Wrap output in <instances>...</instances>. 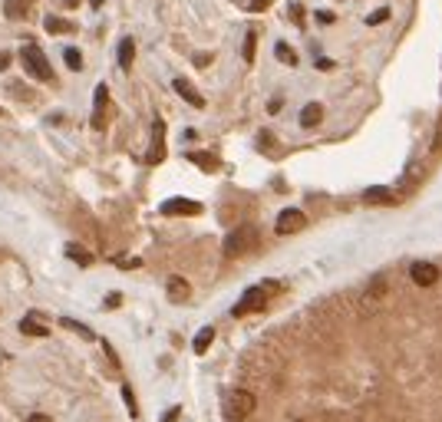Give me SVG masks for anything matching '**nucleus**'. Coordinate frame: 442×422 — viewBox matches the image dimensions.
<instances>
[{"instance_id": "obj_1", "label": "nucleus", "mask_w": 442, "mask_h": 422, "mask_svg": "<svg viewBox=\"0 0 442 422\" xmlns=\"http://www.w3.org/2000/svg\"><path fill=\"white\" fill-rule=\"evenodd\" d=\"M20 63H23V69L30 73L33 80H40V83H53V67H49L47 53L40 50L36 43H23V50H20Z\"/></svg>"}, {"instance_id": "obj_13", "label": "nucleus", "mask_w": 442, "mask_h": 422, "mask_svg": "<svg viewBox=\"0 0 442 422\" xmlns=\"http://www.w3.org/2000/svg\"><path fill=\"white\" fill-rule=\"evenodd\" d=\"M168 297L175 301V304H181V301H188V294H192V288H188V281L185 277H168Z\"/></svg>"}, {"instance_id": "obj_29", "label": "nucleus", "mask_w": 442, "mask_h": 422, "mask_svg": "<svg viewBox=\"0 0 442 422\" xmlns=\"http://www.w3.org/2000/svg\"><path fill=\"white\" fill-rule=\"evenodd\" d=\"M142 261L139 257H119V268H139Z\"/></svg>"}, {"instance_id": "obj_34", "label": "nucleus", "mask_w": 442, "mask_h": 422, "mask_svg": "<svg viewBox=\"0 0 442 422\" xmlns=\"http://www.w3.org/2000/svg\"><path fill=\"white\" fill-rule=\"evenodd\" d=\"M66 7H76V3H80V0H63Z\"/></svg>"}, {"instance_id": "obj_2", "label": "nucleus", "mask_w": 442, "mask_h": 422, "mask_svg": "<svg viewBox=\"0 0 442 422\" xmlns=\"http://www.w3.org/2000/svg\"><path fill=\"white\" fill-rule=\"evenodd\" d=\"M254 406H258L254 392H247V389H231L228 396H225V403H221V412H225L228 422H241L254 412Z\"/></svg>"}, {"instance_id": "obj_24", "label": "nucleus", "mask_w": 442, "mask_h": 422, "mask_svg": "<svg viewBox=\"0 0 442 422\" xmlns=\"http://www.w3.org/2000/svg\"><path fill=\"white\" fill-rule=\"evenodd\" d=\"M386 20H390V7H379V10H373V14L366 17V23L377 27V23H386Z\"/></svg>"}, {"instance_id": "obj_4", "label": "nucleus", "mask_w": 442, "mask_h": 422, "mask_svg": "<svg viewBox=\"0 0 442 422\" xmlns=\"http://www.w3.org/2000/svg\"><path fill=\"white\" fill-rule=\"evenodd\" d=\"M264 304H267V290L264 288H247L245 297L234 304V317H245V314H258V310H264Z\"/></svg>"}, {"instance_id": "obj_6", "label": "nucleus", "mask_w": 442, "mask_h": 422, "mask_svg": "<svg viewBox=\"0 0 442 422\" xmlns=\"http://www.w3.org/2000/svg\"><path fill=\"white\" fill-rule=\"evenodd\" d=\"M300 228H304V211H297V208H284L278 215V221H274V231L278 235H294Z\"/></svg>"}, {"instance_id": "obj_14", "label": "nucleus", "mask_w": 442, "mask_h": 422, "mask_svg": "<svg viewBox=\"0 0 442 422\" xmlns=\"http://www.w3.org/2000/svg\"><path fill=\"white\" fill-rule=\"evenodd\" d=\"M363 202L366 204H393L396 195L390 191V188H370V191L363 195Z\"/></svg>"}, {"instance_id": "obj_26", "label": "nucleus", "mask_w": 442, "mask_h": 422, "mask_svg": "<svg viewBox=\"0 0 442 422\" xmlns=\"http://www.w3.org/2000/svg\"><path fill=\"white\" fill-rule=\"evenodd\" d=\"M122 399H126V409H129L132 416H139V406H135V396H132L129 386H122Z\"/></svg>"}, {"instance_id": "obj_18", "label": "nucleus", "mask_w": 442, "mask_h": 422, "mask_svg": "<svg viewBox=\"0 0 442 422\" xmlns=\"http://www.w3.org/2000/svg\"><path fill=\"white\" fill-rule=\"evenodd\" d=\"M132 56H135V43H132L129 36L119 43V67L122 69H132Z\"/></svg>"}, {"instance_id": "obj_20", "label": "nucleus", "mask_w": 442, "mask_h": 422, "mask_svg": "<svg viewBox=\"0 0 442 422\" xmlns=\"http://www.w3.org/2000/svg\"><path fill=\"white\" fill-rule=\"evenodd\" d=\"M188 159H192L201 172H214V169H218V159H214V155H208V152H192Z\"/></svg>"}, {"instance_id": "obj_8", "label": "nucleus", "mask_w": 442, "mask_h": 422, "mask_svg": "<svg viewBox=\"0 0 442 422\" xmlns=\"http://www.w3.org/2000/svg\"><path fill=\"white\" fill-rule=\"evenodd\" d=\"M162 215H201V204L188 198H168L162 204Z\"/></svg>"}, {"instance_id": "obj_32", "label": "nucleus", "mask_w": 442, "mask_h": 422, "mask_svg": "<svg viewBox=\"0 0 442 422\" xmlns=\"http://www.w3.org/2000/svg\"><path fill=\"white\" fill-rule=\"evenodd\" d=\"M7 67H10V56H7V53L0 50V69H7Z\"/></svg>"}, {"instance_id": "obj_28", "label": "nucleus", "mask_w": 442, "mask_h": 422, "mask_svg": "<svg viewBox=\"0 0 442 422\" xmlns=\"http://www.w3.org/2000/svg\"><path fill=\"white\" fill-rule=\"evenodd\" d=\"M267 7H271V0H251V3H247V10H254V14H261Z\"/></svg>"}, {"instance_id": "obj_22", "label": "nucleus", "mask_w": 442, "mask_h": 422, "mask_svg": "<svg viewBox=\"0 0 442 422\" xmlns=\"http://www.w3.org/2000/svg\"><path fill=\"white\" fill-rule=\"evenodd\" d=\"M254 50H258V30H247V36H245V60L247 63L254 60Z\"/></svg>"}, {"instance_id": "obj_21", "label": "nucleus", "mask_w": 442, "mask_h": 422, "mask_svg": "<svg viewBox=\"0 0 442 422\" xmlns=\"http://www.w3.org/2000/svg\"><path fill=\"white\" fill-rule=\"evenodd\" d=\"M66 327V330H73V333H80L82 340H93V330H89V327H82V323H76V320H69V317H63V320H60Z\"/></svg>"}, {"instance_id": "obj_33", "label": "nucleus", "mask_w": 442, "mask_h": 422, "mask_svg": "<svg viewBox=\"0 0 442 422\" xmlns=\"http://www.w3.org/2000/svg\"><path fill=\"white\" fill-rule=\"evenodd\" d=\"M27 422H49V419H47V416H43V412H33V416H30V419H27Z\"/></svg>"}, {"instance_id": "obj_11", "label": "nucleus", "mask_w": 442, "mask_h": 422, "mask_svg": "<svg viewBox=\"0 0 442 422\" xmlns=\"http://www.w3.org/2000/svg\"><path fill=\"white\" fill-rule=\"evenodd\" d=\"M320 119H324V106H320V102H307V106L300 109V126H304V129L320 126Z\"/></svg>"}, {"instance_id": "obj_27", "label": "nucleus", "mask_w": 442, "mask_h": 422, "mask_svg": "<svg viewBox=\"0 0 442 422\" xmlns=\"http://www.w3.org/2000/svg\"><path fill=\"white\" fill-rule=\"evenodd\" d=\"M23 14H27V10H23V7H20V3H16V0H10V3H7V17H23Z\"/></svg>"}, {"instance_id": "obj_31", "label": "nucleus", "mask_w": 442, "mask_h": 422, "mask_svg": "<svg viewBox=\"0 0 442 422\" xmlns=\"http://www.w3.org/2000/svg\"><path fill=\"white\" fill-rule=\"evenodd\" d=\"M122 304V297H119V294H109V301H106V307H119Z\"/></svg>"}, {"instance_id": "obj_17", "label": "nucleus", "mask_w": 442, "mask_h": 422, "mask_svg": "<svg viewBox=\"0 0 442 422\" xmlns=\"http://www.w3.org/2000/svg\"><path fill=\"white\" fill-rule=\"evenodd\" d=\"M20 333H30V337H47L49 327H43V323L33 320V317H23V320H20Z\"/></svg>"}, {"instance_id": "obj_5", "label": "nucleus", "mask_w": 442, "mask_h": 422, "mask_svg": "<svg viewBox=\"0 0 442 422\" xmlns=\"http://www.w3.org/2000/svg\"><path fill=\"white\" fill-rule=\"evenodd\" d=\"M410 277L416 288H432L436 281H439V268L436 264H429V261H416L410 268Z\"/></svg>"}, {"instance_id": "obj_16", "label": "nucleus", "mask_w": 442, "mask_h": 422, "mask_svg": "<svg viewBox=\"0 0 442 422\" xmlns=\"http://www.w3.org/2000/svg\"><path fill=\"white\" fill-rule=\"evenodd\" d=\"M43 27H47V34H73V30H76V27H73L69 20L53 17V14H49V17L43 20Z\"/></svg>"}, {"instance_id": "obj_15", "label": "nucleus", "mask_w": 442, "mask_h": 422, "mask_svg": "<svg viewBox=\"0 0 442 422\" xmlns=\"http://www.w3.org/2000/svg\"><path fill=\"white\" fill-rule=\"evenodd\" d=\"M66 257L76 261L80 268H89V264H93V254L86 251V248H80V244H66Z\"/></svg>"}, {"instance_id": "obj_30", "label": "nucleus", "mask_w": 442, "mask_h": 422, "mask_svg": "<svg viewBox=\"0 0 442 422\" xmlns=\"http://www.w3.org/2000/svg\"><path fill=\"white\" fill-rule=\"evenodd\" d=\"M317 20H320V23H333V14H327V10H320V14H317Z\"/></svg>"}, {"instance_id": "obj_7", "label": "nucleus", "mask_w": 442, "mask_h": 422, "mask_svg": "<svg viewBox=\"0 0 442 422\" xmlns=\"http://www.w3.org/2000/svg\"><path fill=\"white\" fill-rule=\"evenodd\" d=\"M162 159H165V122L155 119V122H152V149H148L146 162L148 165H159Z\"/></svg>"}, {"instance_id": "obj_25", "label": "nucleus", "mask_w": 442, "mask_h": 422, "mask_svg": "<svg viewBox=\"0 0 442 422\" xmlns=\"http://www.w3.org/2000/svg\"><path fill=\"white\" fill-rule=\"evenodd\" d=\"M278 56H280V63H287V67H294V63H297L294 50H291L287 43H278Z\"/></svg>"}, {"instance_id": "obj_23", "label": "nucleus", "mask_w": 442, "mask_h": 422, "mask_svg": "<svg viewBox=\"0 0 442 422\" xmlns=\"http://www.w3.org/2000/svg\"><path fill=\"white\" fill-rule=\"evenodd\" d=\"M63 60H66V67L73 69V73H76V69H82V56H80V50H73V47H69V50L63 53Z\"/></svg>"}, {"instance_id": "obj_9", "label": "nucleus", "mask_w": 442, "mask_h": 422, "mask_svg": "<svg viewBox=\"0 0 442 422\" xmlns=\"http://www.w3.org/2000/svg\"><path fill=\"white\" fill-rule=\"evenodd\" d=\"M106 102H109V89L106 83L96 86V106H93V129H102L106 126Z\"/></svg>"}, {"instance_id": "obj_35", "label": "nucleus", "mask_w": 442, "mask_h": 422, "mask_svg": "<svg viewBox=\"0 0 442 422\" xmlns=\"http://www.w3.org/2000/svg\"><path fill=\"white\" fill-rule=\"evenodd\" d=\"M89 3H93V7H102V3H106V0H89Z\"/></svg>"}, {"instance_id": "obj_19", "label": "nucleus", "mask_w": 442, "mask_h": 422, "mask_svg": "<svg viewBox=\"0 0 442 422\" xmlns=\"http://www.w3.org/2000/svg\"><path fill=\"white\" fill-rule=\"evenodd\" d=\"M212 340H214V327H201V330H198V337H195V343H192V347H195V353H205V350L212 347Z\"/></svg>"}, {"instance_id": "obj_12", "label": "nucleus", "mask_w": 442, "mask_h": 422, "mask_svg": "<svg viewBox=\"0 0 442 422\" xmlns=\"http://www.w3.org/2000/svg\"><path fill=\"white\" fill-rule=\"evenodd\" d=\"M172 86H175V93H179L181 99H185V102H192L195 109H201V106H205V99H201V93H198V89H195L192 83H185V80H175Z\"/></svg>"}, {"instance_id": "obj_10", "label": "nucleus", "mask_w": 442, "mask_h": 422, "mask_svg": "<svg viewBox=\"0 0 442 422\" xmlns=\"http://www.w3.org/2000/svg\"><path fill=\"white\" fill-rule=\"evenodd\" d=\"M383 290H386V281H383V277H373L370 288H366V294H363V310H366V314L383 301Z\"/></svg>"}, {"instance_id": "obj_3", "label": "nucleus", "mask_w": 442, "mask_h": 422, "mask_svg": "<svg viewBox=\"0 0 442 422\" xmlns=\"http://www.w3.org/2000/svg\"><path fill=\"white\" fill-rule=\"evenodd\" d=\"M254 237H258V231H254L251 224H241L238 231H231V235L225 237V257H241V254L254 244Z\"/></svg>"}]
</instances>
